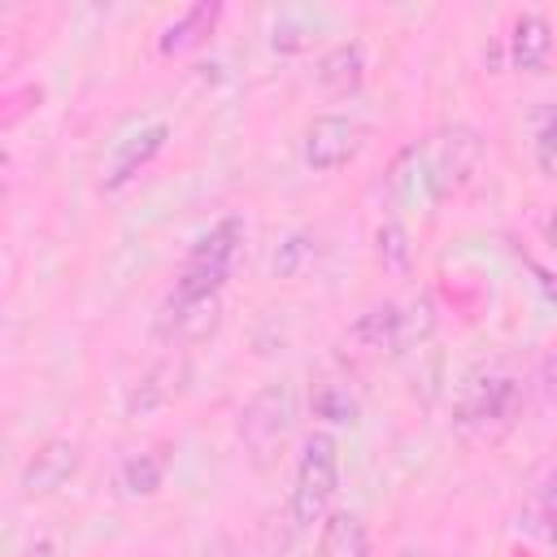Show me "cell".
<instances>
[{"instance_id":"obj_1","label":"cell","mask_w":557,"mask_h":557,"mask_svg":"<svg viewBox=\"0 0 557 557\" xmlns=\"http://www.w3.org/2000/svg\"><path fill=\"white\" fill-rule=\"evenodd\" d=\"M483 161L474 126H444L426 144H409L392 165V191L405 205H444L457 196Z\"/></svg>"},{"instance_id":"obj_2","label":"cell","mask_w":557,"mask_h":557,"mask_svg":"<svg viewBox=\"0 0 557 557\" xmlns=\"http://www.w3.org/2000/svg\"><path fill=\"white\" fill-rule=\"evenodd\" d=\"M522 413V379L509 366H479L453 396V426L470 435L505 431Z\"/></svg>"},{"instance_id":"obj_3","label":"cell","mask_w":557,"mask_h":557,"mask_svg":"<svg viewBox=\"0 0 557 557\" xmlns=\"http://www.w3.org/2000/svg\"><path fill=\"white\" fill-rule=\"evenodd\" d=\"M239 252H244V222H239V218H222V222H218L213 231H205V235L191 244V252L183 257L170 300H218V292H222V283L231 278Z\"/></svg>"},{"instance_id":"obj_4","label":"cell","mask_w":557,"mask_h":557,"mask_svg":"<svg viewBox=\"0 0 557 557\" xmlns=\"http://www.w3.org/2000/svg\"><path fill=\"white\" fill-rule=\"evenodd\" d=\"M339 487V444L331 431H313L300 444L296 479H292V522L300 531L331 518V500Z\"/></svg>"},{"instance_id":"obj_5","label":"cell","mask_w":557,"mask_h":557,"mask_svg":"<svg viewBox=\"0 0 557 557\" xmlns=\"http://www.w3.org/2000/svg\"><path fill=\"white\" fill-rule=\"evenodd\" d=\"M296 422V392L287 383H265L239 413V440L257 466H270Z\"/></svg>"},{"instance_id":"obj_6","label":"cell","mask_w":557,"mask_h":557,"mask_svg":"<svg viewBox=\"0 0 557 557\" xmlns=\"http://www.w3.org/2000/svg\"><path fill=\"white\" fill-rule=\"evenodd\" d=\"M426 335H431V309L426 305H413V309L379 305L348 326L344 344H352L357 352H400Z\"/></svg>"},{"instance_id":"obj_7","label":"cell","mask_w":557,"mask_h":557,"mask_svg":"<svg viewBox=\"0 0 557 557\" xmlns=\"http://www.w3.org/2000/svg\"><path fill=\"white\" fill-rule=\"evenodd\" d=\"M361 148H366V126L348 113H318L305 126V165L318 174L348 165Z\"/></svg>"},{"instance_id":"obj_8","label":"cell","mask_w":557,"mask_h":557,"mask_svg":"<svg viewBox=\"0 0 557 557\" xmlns=\"http://www.w3.org/2000/svg\"><path fill=\"white\" fill-rule=\"evenodd\" d=\"M78 461H83V453H78L74 440H61V435H57V440H44V444L30 453V461L22 466V479H17L22 496H26V500L52 496L57 487H65V483L74 479Z\"/></svg>"},{"instance_id":"obj_9","label":"cell","mask_w":557,"mask_h":557,"mask_svg":"<svg viewBox=\"0 0 557 557\" xmlns=\"http://www.w3.org/2000/svg\"><path fill=\"white\" fill-rule=\"evenodd\" d=\"M218 326V300H165L157 331L174 344H196Z\"/></svg>"},{"instance_id":"obj_10","label":"cell","mask_w":557,"mask_h":557,"mask_svg":"<svg viewBox=\"0 0 557 557\" xmlns=\"http://www.w3.org/2000/svg\"><path fill=\"white\" fill-rule=\"evenodd\" d=\"M553 52V26L548 17L540 13H522L513 17V30H509V65L513 70H540Z\"/></svg>"},{"instance_id":"obj_11","label":"cell","mask_w":557,"mask_h":557,"mask_svg":"<svg viewBox=\"0 0 557 557\" xmlns=\"http://www.w3.org/2000/svg\"><path fill=\"white\" fill-rule=\"evenodd\" d=\"M318 557H370V535L361 513L352 509H331L318 535Z\"/></svg>"},{"instance_id":"obj_12","label":"cell","mask_w":557,"mask_h":557,"mask_svg":"<svg viewBox=\"0 0 557 557\" xmlns=\"http://www.w3.org/2000/svg\"><path fill=\"white\" fill-rule=\"evenodd\" d=\"M361 78H366V48L357 39H344V44H335V48L322 52L318 83L326 91H352V87H361Z\"/></svg>"},{"instance_id":"obj_13","label":"cell","mask_w":557,"mask_h":557,"mask_svg":"<svg viewBox=\"0 0 557 557\" xmlns=\"http://www.w3.org/2000/svg\"><path fill=\"white\" fill-rule=\"evenodd\" d=\"M165 122H152V126H144L139 135H131L126 144H117V152H113V165H109V178H104V187L113 191V187H122L139 165H148L157 152H161V144H165Z\"/></svg>"},{"instance_id":"obj_14","label":"cell","mask_w":557,"mask_h":557,"mask_svg":"<svg viewBox=\"0 0 557 557\" xmlns=\"http://www.w3.org/2000/svg\"><path fill=\"white\" fill-rule=\"evenodd\" d=\"M522 527H527L535 540L557 544V470H548V474L531 487V496H527V505H522Z\"/></svg>"},{"instance_id":"obj_15","label":"cell","mask_w":557,"mask_h":557,"mask_svg":"<svg viewBox=\"0 0 557 557\" xmlns=\"http://www.w3.org/2000/svg\"><path fill=\"white\" fill-rule=\"evenodd\" d=\"M218 17H222V4H191L178 22H170L165 26V35H161V52H187V48H196L213 26H218Z\"/></svg>"},{"instance_id":"obj_16","label":"cell","mask_w":557,"mask_h":557,"mask_svg":"<svg viewBox=\"0 0 557 557\" xmlns=\"http://www.w3.org/2000/svg\"><path fill=\"white\" fill-rule=\"evenodd\" d=\"M165 466H170V453L165 448H148V453H131L126 461H122V487H126V496H152L157 487H161V479H165Z\"/></svg>"},{"instance_id":"obj_17","label":"cell","mask_w":557,"mask_h":557,"mask_svg":"<svg viewBox=\"0 0 557 557\" xmlns=\"http://www.w3.org/2000/svg\"><path fill=\"white\" fill-rule=\"evenodd\" d=\"M313 413L326 418V422H357V392L344 383V379H322L309 396Z\"/></svg>"},{"instance_id":"obj_18","label":"cell","mask_w":557,"mask_h":557,"mask_svg":"<svg viewBox=\"0 0 557 557\" xmlns=\"http://www.w3.org/2000/svg\"><path fill=\"white\" fill-rule=\"evenodd\" d=\"M531 152H535L540 174H544V178H557V104L535 109V122H531Z\"/></svg>"},{"instance_id":"obj_19","label":"cell","mask_w":557,"mask_h":557,"mask_svg":"<svg viewBox=\"0 0 557 557\" xmlns=\"http://www.w3.org/2000/svg\"><path fill=\"white\" fill-rule=\"evenodd\" d=\"M165 379H178L174 366H152V370L135 383V392H131V413H144V409L165 405V400L178 392V383H165Z\"/></svg>"},{"instance_id":"obj_20","label":"cell","mask_w":557,"mask_h":557,"mask_svg":"<svg viewBox=\"0 0 557 557\" xmlns=\"http://www.w3.org/2000/svg\"><path fill=\"white\" fill-rule=\"evenodd\" d=\"M379 261L392 270V274H405L409 270V239H405V226L396 218H387L379 226Z\"/></svg>"},{"instance_id":"obj_21","label":"cell","mask_w":557,"mask_h":557,"mask_svg":"<svg viewBox=\"0 0 557 557\" xmlns=\"http://www.w3.org/2000/svg\"><path fill=\"white\" fill-rule=\"evenodd\" d=\"M544 235H548V244L557 248V218H548V222H544Z\"/></svg>"},{"instance_id":"obj_22","label":"cell","mask_w":557,"mask_h":557,"mask_svg":"<svg viewBox=\"0 0 557 557\" xmlns=\"http://www.w3.org/2000/svg\"><path fill=\"white\" fill-rule=\"evenodd\" d=\"M396 557H426V553H422V548H413V544H405V548H400Z\"/></svg>"}]
</instances>
